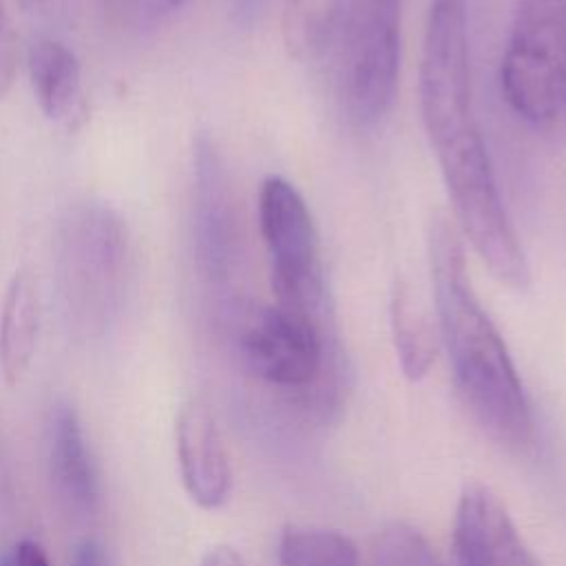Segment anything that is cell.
Instances as JSON below:
<instances>
[{"mask_svg": "<svg viewBox=\"0 0 566 566\" xmlns=\"http://www.w3.org/2000/svg\"><path fill=\"white\" fill-rule=\"evenodd\" d=\"M391 336L394 347L409 380H420L427 376L436 352H438V321L420 305L411 294L409 285L398 281L391 292Z\"/></svg>", "mask_w": 566, "mask_h": 566, "instance_id": "obj_14", "label": "cell"}, {"mask_svg": "<svg viewBox=\"0 0 566 566\" xmlns=\"http://www.w3.org/2000/svg\"><path fill=\"white\" fill-rule=\"evenodd\" d=\"M0 566H51V562L38 542L18 539L0 553Z\"/></svg>", "mask_w": 566, "mask_h": 566, "instance_id": "obj_18", "label": "cell"}, {"mask_svg": "<svg viewBox=\"0 0 566 566\" xmlns=\"http://www.w3.org/2000/svg\"><path fill=\"white\" fill-rule=\"evenodd\" d=\"M500 84L533 128L566 133V0H515Z\"/></svg>", "mask_w": 566, "mask_h": 566, "instance_id": "obj_5", "label": "cell"}, {"mask_svg": "<svg viewBox=\"0 0 566 566\" xmlns=\"http://www.w3.org/2000/svg\"><path fill=\"white\" fill-rule=\"evenodd\" d=\"M146 0H102L104 15L115 27H128L142 15Z\"/></svg>", "mask_w": 566, "mask_h": 566, "instance_id": "obj_20", "label": "cell"}, {"mask_svg": "<svg viewBox=\"0 0 566 566\" xmlns=\"http://www.w3.org/2000/svg\"><path fill=\"white\" fill-rule=\"evenodd\" d=\"M374 566H442V562L413 526L391 522L376 535Z\"/></svg>", "mask_w": 566, "mask_h": 566, "instance_id": "obj_16", "label": "cell"}, {"mask_svg": "<svg viewBox=\"0 0 566 566\" xmlns=\"http://www.w3.org/2000/svg\"><path fill=\"white\" fill-rule=\"evenodd\" d=\"M427 241L438 334L458 396L491 438L522 449L533 440L531 405L504 338L471 287L462 241L444 214L431 219Z\"/></svg>", "mask_w": 566, "mask_h": 566, "instance_id": "obj_2", "label": "cell"}, {"mask_svg": "<svg viewBox=\"0 0 566 566\" xmlns=\"http://www.w3.org/2000/svg\"><path fill=\"white\" fill-rule=\"evenodd\" d=\"M40 332V296L29 270H18L4 292L0 310V376L15 387L35 354Z\"/></svg>", "mask_w": 566, "mask_h": 566, "instance_id": "obj_13", "label": "cell"}, {"mask_svg": "<svg viewBox=\"0 0 566 566\" xmlns=\"http://www.w3.org/2000/svg\"><path fill=\"white\" fill-rule=\"evenodd\" d=\"M199 566H248L239 551H234L228 544H217L206 551Z\"/></svg>", "mask_w": 566, "mask_h": 566, "instance_id": "obj_21", "label": "cell"}, {"mask_svg": "<svg viewBox=\"0 0 566 566\" xmlns=\"http://www.w3.org/2000/svg\"><path fill=\"white\" fill-rule=\"evenodd\" d=\"M325 35L347 117L365 128L376 126L398 86L400 0H334Z\"/></svg>", "mask_w": 566, "mask_h": 566, "instance_id": "obj_4", "label": "cell"}, {"mask_svg": "<svg viewBox=\"0 0 566 566\" xmlns=\"http://www.w3.org/2000/svg\"><path fill=\"white\" fill-rule=\"evenodd\" d=\"M259 226L270 256L274 305L329 323L318 234L301 192L283 177L259 190Z\"/></svg>", "mask_w": 566, "mask_h": 566, "instance_id": "obj_6", "label": "cell"}, {"mask_svg": "<svg viewBox=\"0 0 566 566\" xmlns=\"http://www.w3.org/2000/svg\"><path fill=\"white\" fill-rule=\"evenodd\" d=\"M55 285L69 325L97 332L117 314L128 274V230L104 201H77L53 241Z\"/></svg>", "mask_w": 566, "mask_h": 566, "instance_id": "obj_3", "label": "cell"}, {"mask_svg": "<svg viewBox=\"0 0 566 566\" xmlns=\"http://www.w3.org/2000/svg\"><path fill=\"white\" fill-rule=\"evenodd\" d=\"M15 2H18L22 9H27V11H35V9H42L46 0H15Z\"/></svg>", "mask_w": 566, "mask_h": 566, "instance_id": "obj_22", "label": "cell"}, {"mask_svg": "<svg viewBox=\"0 0 566 566\" xmlns=\"http://www.w3.org/2000/svg\"><path fill=\"white\" fill-rule=\"evenodd\" d=\"M276 559L281 566H358V548L345 533L292 524L279 537Z\"/></svg>", "mask_w": 566, "mask_h": 566, "instance_id": "obj_15", "label": "cell"}, {"mask_svg": "<svg viewBox=\"0 0 566 566\" xmlns=\"http://www.w3.org/2000/svg\"><path fill=\"white\" fill-rule=\"evenodd\" d=\"M49 473L60 500L80 515L99 504V478L82 420L71 402H55L49 420Z\"/></svg>", "mask_w": 566, "mask_h": 566, "instance_id": "obj_11", "label": "cell"}, {"mask_svg": "<svg viewBox=\"0 0 566 566\" xmlns=\"http://www.w3.org/2000/svg\"><path fill=\"white\" fill-rule=\"evenodd\" d=\"M179 475L190 500L208 511L221 509L232 491L230 458L208 405L190 400L175 424Z\"/></svg>", "mask_w": 566, "mask_h": 566, "instance_id": "obj_10", "label": "cell"}, {"mask_svg": "<svg viewBox=\"0 0 566 566\" xmlns=\"http://www.w3.org/2000/svg\"><path fill=\"white\" fill-rule=\"evenodd\" d=\"M420 113L464 237L502 285L528 290L531 265L473 113L467 0H431L420 62Z\"/></svg>", "mask_w": 566, "mask_h": 566, "instance_id": "obj_1", "label": "cell"}, {"mask_svg": "<svg viewBox=\"0 0 566 566\" xmlns=\"http://www.w3.org/2000/svg\"><path fill=\"white\" fill-rule=\"evenodd\" d=\"M27 69L44 117L71 130L77 128L86 119L77 55L66 44L40 35L27 49Z\"/></svg>", "mask_w": 566, "mask_h": 566, "instance_id": "obj_12", "label": "cell"}, {"mask_svg": "<svg viewBox=\"0 0 566 566\" xmlns=\"http://www.w3.org/2000/svg\"><path fill=\"white\" fill-rule=\"evenodd\" d=\"M69 566H111L106 546L97 537H84L75 544Z\"/></svg>", "mask_w": 566, "mask_h": 566, "instance_id": "obj_19", "label": "cell"}, {"mask_svg": "<svg viewBox=\"0 0 566 566\" xmlns=\"http://www.w3.org/2000/svg\"><path fill=\"white\" fill-rule=\"evenodd\" d=\"M234 329L248 367L274 387L307 389L325 371L329 323L287 312L279 305L239 303Z\"/></svg>", "mask_w": 566, "mask_h": 566, "instance_id": "obj_7", "label": "cell"}, {"mask_svg": "<svg viewBox=\"0 0 566 566\" xmlns=\"http://www.w3.org/2000/svg\"><path fill=\"white\" fill-rule=\"evenodd\" d=\"M157 4H161L164 9H177V7H181L184 2H188V0H155Z\"/></svg>", "mask_w": 566, "mask_h": 566, "instance_id": "obj_23", "label": "cell"}, {"mask_svg": "<svg viewBox=\"0 0 566 566\" xmlns=\"http://www.w3.org/2000/svg\"><path fill=\"white\" fill-rule=\"evenodd\" d=\"M18 64H20V46H18V35L13 31L9 11L4 0H0V97H4L18 75Z\"/></svg>", "mask_w": 566, "mask_h": 566, "instance_id": "obj_17", "label": "cell"}, {"mask_svg": "<svg viewBox=\"0 0 566 566\" xmlns=\"http://www.w3.org/2000/svg\"><path fill=\"white\" fill-rule=\"evenodd\" d=\"M192 241L201 274L228 283L239 261L237 208L223 157L206 133L192 146Z\"/></svg>", "mask_w": 566, "mask_h": 566, "instance_id": "obj_8", "label": "cell"}, {"mask_svg": "<svg viewBox=\"0 0 566 566\" xmlns=\"http://www.w3.org/2000/svg\"><path fill=\"white\" fill-rule=\"evenodd\" d=\"M458 566H542L502 500L484 484L464 486L453 520Z\"/></svg>", "mask_w": 566, "mask_h": 566, "instance_id": "obj_9", "label": "cell"}]
</instances>
